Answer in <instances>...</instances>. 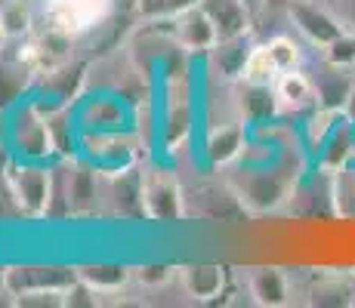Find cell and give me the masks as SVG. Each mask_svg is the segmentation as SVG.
Returning <instances> with one entry per match:
<instances>
[{"label":"cell","instance_id":"1","mask_svg":"<svg viewBox=\"0 0 355 308\" xmlns=\"http://www.w3.org/2000/svg\"><path fill=\"white\" fill-rule=\"evenodd\" d=\"M112 12V0H44V19L50 28L80 37L102 25Z\"/></svg>","mask_w":355,"mask_h":308},{"label":"cell","instance_id":"2","mask_svg":"<svg viewBox=\"0 0 355 308\" xmlns=\"http://www.w3.org/2000/svg\"><path fill=\"white\" fill-rule=\"evenodd\" d=\"M288 12H291L293 25H297V31L303 34L309 44L322 46V50L346 31L343 25H340V19L334 16L327 6H318L315 0H291Z\"/></svg>","mask_w":355,"mask_h":308},{"label":"cell","instance_id":"3","mask_svg":"<svg viewBox=\"0 0 355 308\" xmlns=\"http://www.w3.org/2000/svg\"><path fill=\"white\" fill-rule=\"evenodd\" d=\"M78 284V271L68 269H10L6 290L12 296H37V293H68Z\"/></svg>","mask_w":355,"mask_h":308},{"label":"cell","instance_id":"4","mask_svg":"<svg viewBox=\"0 0 355 308\" xmlns=\"http://www.w3.org/2000/svg\"><path fill=\"white\" fill-rule=\"evenodd\" d=\"M173 37L176 44L192 53H210L216 46V40H220V34H216L210 16L204 12V6L198 3L173 16Z\"/></svg>","mask_w":355,"mask_h":308},{"label":"cell","instance_id":"5","mask_svg":"<svg viewBox=\"0 0 355 308\" xmlns=\"http://www.w3.org/2000/svg\"><path fill=\"white\" fill-rule=\"evenodd\" d=\"M182 203H186V197H182V191L176 188L173 179H167V176H158L152 173L142 185V207H146V213L152 219H180L186 210H182Z\"/></svg>","mask_w":355,"mask_h":308},{"label":"cell","instance_id":"6","mask_svg":"<svg viewBox=\"0 0 355 308\" xmlns=\"http://www.w3.org/2000/svg\"><path fill=\"white\" fill-rule=\"evenodd\" d=\"M10 188H12V194H16L19 207L31 216H40L46 210V203H50V176L37 167L12 170Z\"/></svg>","mask_w":355,"mask_h":308},{"label":"cell","instance_id":"7","mask_svg":"<svg viewBox=\"0 0 355 308\" xmlns=\"http://www.w3.org/2000/svg\"><path fill=\"white\" fill-rule=\"evenodd\" d=\"M204 12L210 16L220 40H229V37H241V34L250 31V10L244 6V0H201Z\"/></svg>","mask_w":355,"mask_h":308},{"label":"cell","instance_id":"8","mask_svg":"<svg viewBox=\"0 0 355 308\" xmlns=\"http://www.w3.org/2000/svg\"><path fill=\"white\" fill-rule=\"evenodd\" d=\"M248 290H250V296H254V302L269 305V308L284 305L291 296L288 278L278 269H254L248 278Z\"/></svg>","mask_w":355,"mask_h":308},{"label":"cell","instance_id":"9","mask_svg":"<svg viewBox=\"0 0 355 308\" xmlns=\"http://www.w3.org/2000/svg\"><path fill=\"white\" fill-rule=\"evenodd\" d=\"M272 90H275L278 105L284 108H303V105H312V99H315V84L303 71H297V68L278 74Z\"/></svg>","mask_w":355,"mask_h":308},{"label":"cell","instance_id":"10","mask_svg":"<svg viewBox=\"0 0 355 308\" xmlns=\"http://www.w3.org/2000/svg\"><path fill=\"white\" fill-rule=\"evenodd\" d=\"M223 284H226V271L220 265H189V269H182V287L195 299L220 296Z\"/></svg>","mask_w":355,"mask_h":308},{"label":"cell","instance_id":"11","mask_svg":"<svg viewBox=\"0 0 355 308\" xmlns=\"http://www.w3.org/2000/svg\"><path fill=\"white\" fill-rule=\"evenodd\" d=\"M250 50H254V46H248V34H241V37L216 40V46L210 53H214V62H216L223 78H241Z\"/></svg>","mask_w":355,"mask_h":308},{"label":"cell","instance_id":"12","mask_svg":"<svg viewBox=\"0 0 355 308\" xmlns=\"http://www.w3.org/2000/svg\"><path fill=\"white\" fill-rule=\"evenodd\" d=\"M78 278L99 296V293H118L130 280V271L124 265H90V269H78Z\"/></svg>","mask_w":355,"mask_h":308},{"label":"cell","instance_id":"13","mask_svg":"<svg viewBox=\"0 0 355 308\" xmlns=\"http://www.w3.org/2000/svg\"><path fill=\"white\" fill-rule=\"evenodd\" d=\"M278 65L272 62V56H269V46H254L250 50V56H248V62H244V71H241V78L248 80L250 87H272L275 84V78H278Z\"/></svg>","mask_w":355,"mask_h":308},{"label":"cell","instance_id":"14","mask_svg":"<svg viewBox=\"0 0 355 308\" xmlns=\"http://www.w3.org/2000/svg\"><path fill=\"white\" fill-rule=\"evenodd\" d=\"M244 148V129L241 127H220L207 142V154L214 163H229L232 157H238V152Z\"/></svg>","mask_w":355,"mask_h":308},{"label":"cell","instance_id":"15","mask_svg":"<svg viewBox=\"0 0 355 308\" xmlns=\"http://www.w3.org/2000/svg\"><path fill=\"white\" fill-rule=\"evenodd\" d=\"M266 46H269V56L278 65V71H293L300 65V46L293 44V37H288V34L272 37Z\"/></svg>","mask_w":355,"mask_h":308},{"label":"cell","instance_id":"16","mask_svg":"<svg viewBox=\"0 0 355 308\" xmlns=\"http://www.w3.org/2000/svg\"><path fill=\"white\" fill-rule=\"evenodd\" d=\"M324 50H327V62L343 65V68H352L355 65V31H343L334 44H327Z\"/></svg>","mask_w":355,"mask_h":308},{"label":"cell","instance_id":"17","mask_svg":"<svg viewBox=\"0 0 355 308\" xmlns=\"http://www.w3.org/2000/svg\"><path fill=\"white\" fill-rule=\"evenodd\" d=\"M198 194H204L210 203H216V197L223 194L220 188H214V185H201L198 188ZM238 213V203H235V197H223V203H220V210H201V216H207V219H220V216H235Z\"/></svg>","mask_w":355,"mask_h":308},{"label":"cell","instance_id":"18","mask_svg":"<svg viewBox=\"0 0 355 308\" xmlns=\"http://www.w3.org/2000/svg\"><path fill=\"white\" fill-rule=\"evenodd\" d=\"M201 0H142V12L148 16H170L173 19L176 12L189 10V6H198Z\"/></svg>","mask_w":355,"mask_h":308},{"label":"cell","instance_id":"19","mask_svg":"<svg viewBox=\"0 0 355 308\" xmlns=\"http://www.w3.org/2000/svg\"><path fill=\"white\" fill-rule=\"evenodd\" d=\"M346 296H349V290L343 284H324L315 290V302H322V305H343V302H349Z\"/></svg>","mask_w":355,"mask_h":308},{"label":"cell","instance_id":"20","mask_svg":"<svg viewBox=\"0 0 355 308\" xmlns=\"http://www.w3.org/2000/svg\"><path fill=\"white\" fill-rule=\"evenodd\" d=\"M327 10L340 19V25H343L346 31H355V0H331Z\"/></svg>","mask_w":355,"mask_h":308},{"label":"cell","instance_id":"21","mask_svg":"<svg viewBox=\"0 0 355 308\" xmlns=\"http://www.w3.org/2000/svg\"><path fill=\"white\" fill-rule=\"evenodd\" d=\"M136 278L142 284H164V280H170V269H142Z\"/></svg>","mask_w":355,"mask_h":308},{"label":"cell","instance_id":"22","mask_svg":"<svg viewBox=\"0 0 355 308\" xmlns=\"http://www.w3.org/2000/svg\"><path fill=\"white\" fill-rule=\"evenodd\" d=\"M343 111H346V118L355 120V87H352V93H349V99H346V105H343Z\"/></svg>","mask_w":355,"mask_h":308},{"label":"cell","instance_id":"23","mask_svg":"<svg viewBox=\"0 0 355 308\" xmlns=\"http://www.w3.org/2000/svg\"><path fill=\"white\" fill-rule=\"evenodd\" d=\"M244 6L250 10V16H259V12H263V6H266V0H244Z\"/></svg>","mask_w":355,"mask_h":308},{"label":"cell","instance_id":"24","mask_svg":"<svg viewBox=\"0 0 355 308\" xmlns=\"http://www.w3.org/2000/svg\"><path fill=\"white\" fill-rule=\"evenodd\" d=\"M6 34H10V31H6V22H3V12H0V44H3V37H6Z\"/></svg>","mask_w":355,"mask_h":308},{"label":"cell","instance_id":"25","mask_svg":"<svg viewBox=\"0 0 355 308\" xmlns=\"http://www.w3.org/2000/svg\"><path fill=\"white\" fill-rule=\"evenodd\" d=\"M3 290H6V271L0 269V293H3Z\"/></svg>","mask_w":355,"mask_h":308},{"label":"cell","instance_id":"26","mask_svg":"<svg viewBox=\"0 0 355 308\" xmlns=\"http://www.w3.org/2000/svg\"><path fill=\"white\" fill-rule=\"evenodd\" d=\"M352 74H355V65H352Z\"/></svg>","mask_w":355,"mask_h":308}]
</instances>
